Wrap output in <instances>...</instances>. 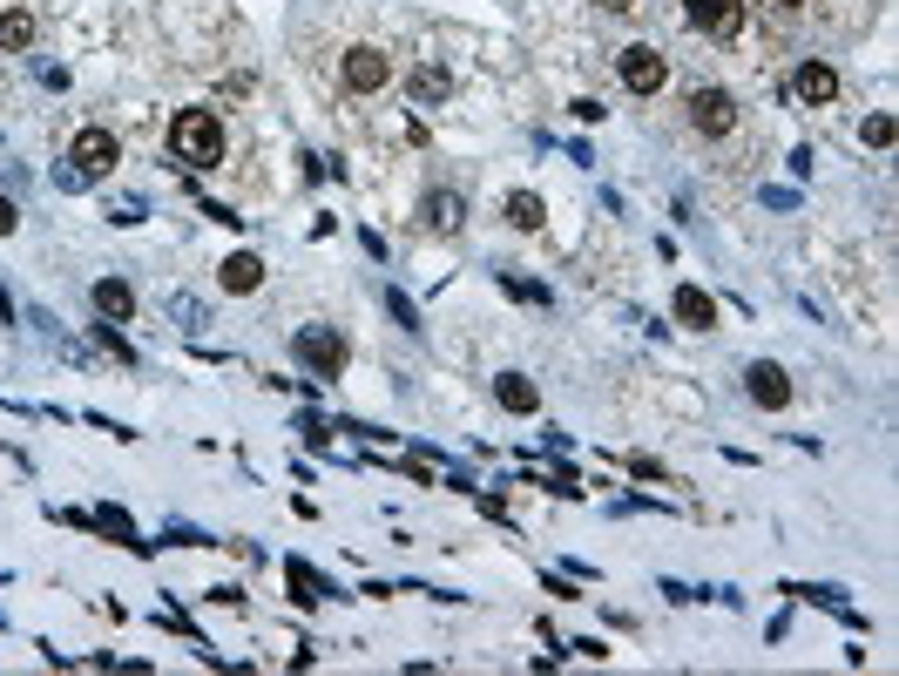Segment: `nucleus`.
<instances>
[{
  "instance_id": "obj_15",
  "label": "nucleus",
  "mask_w": 899,
  "mask_h": 676,
  "mask_svg": "<svg viewBox=\"0 0 899 676\" xmlns=\"http://www.w3.org/2000/svg\"><path fill=\"white\" fill-rule=\"evenodd\" d=\"M284 582H291V595H298L305 609H318V602L332 595V582H325V575H318L311 562H284Z\"/></svg>"
},
{
  "instance_id": "obj_24",
  "label": "nucleus",
  "mask_w": 899,
  "mask_h": 676,
  "mask_svg": "<svg viewBox=\"0 0 899 676\" xmlns=\"http://www.w3.org/2000/svg\"><path fill=\"white\" fill-rule=\"evenodd\" d=\"M602 7H609V14H629V7H636V0H602Z\"/></svg>"
},
{
  "instance_id": "obj_9",
  "label": "nucleus",
  "mask_w": 899,
  "mask_h": 676,
  "mask_svg": "<svg viewBox=\"0 0 899 676\" xmlns=\"http://www.w3.org/2000/svg\"><path fill=\"white\" fill-rule=\"evenodd\" d=\"M420 224H426V230H440V237H453V230L467 224V203H460V190H426Z\"/></svg>"
},
{
  "instance_id": "obj_2",
  "label": "nucleus",
  "mask_w": 899,
  "mask_h": 676,
  "mask_svg": "<svg viewBox=\"0 0 899 676\" xmlns=\"http://www.w3.org/2000/svg\"><path fill=\"white\" fill-rule=\"evenodd\" d=\"M616 75H622L629 95H656V88L670 82V55H663V48H649V41H629V48L616 55Z\"/></svg>"
},
{
  "instance_id": "obj_18",
  "label": "nucleus",
  "mask_w": 899,
  "mask_h": 676,
  "mask_svg": "<svg viewBox=\"0 0 899 676\" xmlns=\"http://www.w3.org/2000/svg\"><path fill=\"white\" fill-rule=\"evenodd\" d=\"M507 224L514 230H541L548 224V203L534 197V190H514V197H507Z\"/></svg>"
},
{
  "instance_id": "obj_11",
  "label": "nucleus",
  "mask_w": 899,
  "mask_h": 676,
  "mask_svg": "<svg viewBox=\"0 0 899 676\" xmlns=\"http://www.w3.org/2000/svg\"><path fill=\"white\" fill-rule=\"evenodd\" d=\"M217 284H224V291H237V298H244V291H257V284H264V257H257V251L224 257V264H217Z\"/></svg>"
},
{
  "instance_id": "obj_13",
  "label": "nucleus",
  "mask_w": 899,
  "mask_h": 676,
  "mask_svg": "<svg viewBox=\"0 0 899 676\" xmlns=\"http://www.w3.org/2000/svg\"><path fill=\"white\" fill-rule=\"evenodd\" d=\"M406 95H413V109H433V102H447V95H453V75L426 61V68H413V82H406Z\"/></svg>"
},
{
  "instance_id": "obj_22",
  "label": "nucleus",
  "mask_w": 899,
  "mask_h": 676,
  "mask_svg": "<svg viewBox=\"0 0 899 676\" xmlns=\"http://www.w3.org/2000/svg\"><path fill=\"white\" fill-rule=\"evenodd\" d=\"M102 528H109V535H122V541H129V514H122V507H102Z\"/></svg>"
},
{
  "instance_id": "obj_7",
  "label": "nucleus",
  "mask_w": 899,
  "mask_h": 676,
  "mask_svg": "<svg viewBox=\"0 0 899 676\" xmlns=\"http://www.w3.org/2000/svg\"><path fill=\"white\" fill-rule=\"evenodd\" d=\"M744 393L758 399L764 413H785V406H791V379H785V366H778V359H758V366L744 372Z\"/></svg>"
},
{
  "instance_id": "obj_8",
  "label": "nucleus",
  "mask_w": 899,
  "mask_h": 676,
  "mask_svg": "<svg viewBox=\"0 0 899 676\" xmlns=\"http://www.w3.org/2000/svg\"><path fill=\"white\" fill-rule=\"evenodd\" d=\"M68 156H75V169H82V176H102V169H115V163H122V142H115L109 129H82Z\"/></svg>"
},
{
  "instance_id": "obj_25",
  "label": "nucleus",
  "mask_w": 899,
  "mask_h": 676,
  "mask_svg": "<svg viewBox=\"0 0 899 676\" xmlns=\"http://www.w3.org/2000/svg\"><path fill=\"white\" fill-rule=\"evenodd\" d=\"M778 7H785V14H798V7H805V0H778Z\"/></svg>"
},
{
  "instance_id": "obj_17",
  "label": "nucleus",
  "mask_w": 899,
  "mask_h": 676,
  "mask_svg": "<svg viewBox=\"0 0 899 676\" xmlns=\"http://www.w3.org/2000/svg\"><path fill=\"white\" fill-rule=\"evenodd\" d=\"M95 311L122 325V318L136 311V291H129V284H122V278H102V284H95Z\"/></svg>"
},
{
  "instance_id": "obj_21",
  "label": "nucleus",
  "mask_w": 899,
  "mask_h": 676,
  "mask_svg": "<svg viewBox=\"0 0 899 676\" xmlns=\"http://www.w3.org/2000/svg\"><path fill=\"white\" fill-rule=\"evenodd\" d=\"M169 311H176V318H183L190 332H197V325H203V305H197V298H169Z\"/></svg>"
},
{
  "instance_id": "obj_19",
  "label": "nucleus",
  "mask_w": 899,
  "mask_h": 676,
  "mask_svg": "<svg viewBox=\"0 0 899 676\" xmlns=\"http://www.w3.org/2000/svg\"><path fill=\"white\" fill-rule=\"evenodd\" d=\"M386 311H393L406 332H420V311H413V298H406V291H386Z\"/></svg>"
},
{
  "instance_id": "obj_4",
  "label": "nucleus",
  "mask_w": 899,
  "mask_h": 676,
  "mask_svg": "<svg viewBox=\"0 0 899 676\" xmlns=\"http://www.w3.org/2000/svg\"><path fill=\"white\" fill-rule=\"evenodd\" d=\"M690 129H697V136H731L737 129V95L731 88H697V95H690Z\"/></svg>"
},
{
  "instance_id": "obj_6",
  "label": "nucleus",
  "mask_w": 899,
  "mask_h": 676,
  "mask_svg": "<svg viewBox=\"0 0 899 676\" xmlns=\"http://www.w3.org/2000/svg\"><path fill=\"white\" fill-rule=\"evenodd\" d=\"M298 359H305L318 379H338V372H345V338H338L332 325H305V332H298Z\"/></svg>"
},
{
  "instance_id": "obj_3",
  "label": "nucleus",
  "mask_w": 899,
  "mask_h": 676,
  "mask_svg": "<svg viewBox=\"0 0 899 676\" xmlns=\"http://www.w3.org/2000/svg\"><path fill=\"white\" fill-rule=\"evenodd\" d=\"M338 75H345L352 95H379V88L393 82V61H386V48H372V41H352L338 55Z\"/></svg>"
},
{
  "instance_id": "obj_20",
  "label": "nucleus",
  "mask_w": 899,
  "mask_h": 676,
  "mask_svg": "<svg viewBox=\"0 0 899 676\" xmlns=\"http://www.w3.org/2000/svg\"><path fill=\"white\" fill-rule=\"evenodd\" d=\"M893 136H899L893 115H866V142H872V149H893Z\"/></svg>"
},
{
  "instance_id": "obj_10",
  "label": "nucleus",
  "mask_w": 899,
  "mask_h": 676,
  "mask_svg": "<svg viewBox=\"0 0 899 676\" xmlns=\"http://www.w3.org/2000/svg\"><path fill=\"white\" fill-rule=\"evenodd\" d=\"M791 95H798V102H812V109H825V102L839 95V68H825V61H805V68L791 75Z\"/></svg>"
},
{
  "instance_id": "obj_23",
  "label": "nucleus",
  "mask_w": 899,
  "mask_h": 676,
  "mask_svg": "<svg viewBox=\"0 0 899 676\" xmlns=\"http://www.w3.org/2000/svg\"><path fill=\"white\" fill-rule=\"evenodd\" d=\"M14 224H21V210H14V203L0 197V237H7V230H14Z\"/></svg>"
},
{
  "instance_id": "obj_5",
  "label": "nucleus",
  "mask_w": 899,
  "mask_h": 676,
  "mask_svg": "<svg viewBox=\"0 0 899 676\" xmlns=\"http://www.w3.org/2000/svg\"><path fill=\"white\" fill-rule=\"evenodd\" d=\"M683 21L697 34H710V41H731L744 28V0H683Z\"/></svg>"
},
{
  "instance_id": "obj_1",
  "label": "nucleus",
  "mask_w": 899,
  "mask_h": 676,
  "mask_svg": "<svg viewBox=\"0 0 899 676\" xmlns=\"http://www.w3.org/2000/svg\"><path fill=\"white\" fill-rule=\"evenodd\" d=\"M169 149H176L190 169H217L224 163V122H217L210 109H176V122H169Z\"/></svg>"
},
{
  "instance_id": "obj_14",
  "label": "nucleus",
  "mask_w": 899,
  "mask_h": 676,
  "mask_svg": "<svg viewBox=\"0 0 899 676\" xmlns=\"http://www.w3.org/2000/svg\"><path fill=\"white\" fill-rule=\"evenodd\" d=\"M494 399H501L507 413H541V393H534L528 372H501V379H494Z\"/></svg>"
},
{
  "instance_id": "obj_16",
  "label": "nucleus",
  "mask_w": 899,
  "mask_h": 676,
  "mask_svg": "<svg viewBox=\"0 0 899 676\" xmlns=\"http://www.w3.org/2000/svg\"><path fill=\"white\" fill-rule=\"evenodd\" d=\"M0 48H7V55H28L34 48V14L28 7H7V14H0Z\"/></svg>"
},
{
  "instance_id": "obj_12",
  "label": "nucleus",
  "mask_w": 899,
  "mask_h": 676,
  "mask_svg": "<svg viewBox=\"0 0 899 676\" xmlns=\"http://www.w3.org/2000/svg\"><path fill=\"white\" fill-rule=\"evenodd\" d=\"M676 318H683L690 332H710V325H717V298L697 291V284H676Z\"/></svg>"
}]
</instances>
